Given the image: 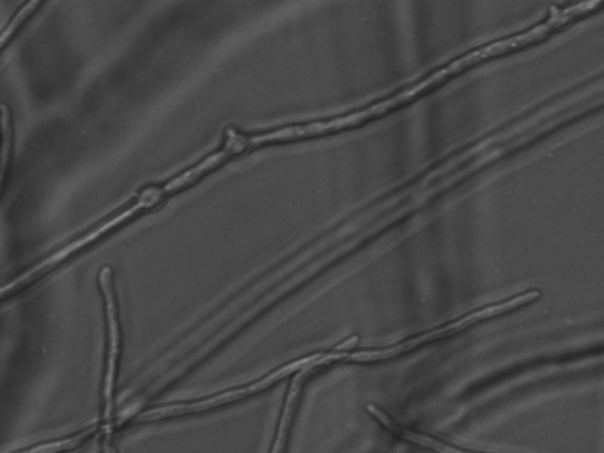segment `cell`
Instances as JSON below:
<instances>
[{"mask_svg": "<svg viewBox=\"0 0 604 453\" xmlns=\"http://www.w3.org/2000/svg\"><path fill=\"white\" fill-rule=\"evenodd\" d=\"M345 353L339 351L332 352H319L310 354L304 358L296 359V361L283 365L271 373L259 378V380L243 386L225 390L214 395L205 396L203 400L187 403H175L160 405L159 407L150 409L138 415L137 423L155 422L167 419L180 417V415L205 412L218 409L220 406L229 405L259 392L266 391L278 382L285 380V378L306 369L309 366L324 368L335 362L344 361Z\"/></svg>", "mask_w": 604, "mask_h": 453, "instance_id": "obj_1", "label": "cell"}, {"mask_svg": "<svg viewBox=\"0 0 604 453\" xmlns=\"http://www.w3.org/2000/svg\"><path fill=\"white\" fill-rule=\"evenodd\" d=\"M540 296L541 292L538 290H532L514 295L501 302H496V304L487 305L474 312H470L437 329L406 339L402 343L383 349L348 352L345 362L368 364L387 361V359L400 356L414 349H419L432 342H439L441 339L459 334L469 328L476 325L480 323V321L496 318L526 306L527 304H531V302L537 300Z\"/></svg>", "mask_w": 604, "mask_h": 453, "instance_id": "obj_2", "label": "cell"}, {"mask_svg": "<svg viewBox=\"0 0 604 453\" xmlns=\"http://www.w3.org/2000/svg\"><path fill=\"white\" fill-rule=\"evenodd\" d=\"M142 211H144V203L137 200L134 204H131L129 208H127V210L122 211L118 215L103 221L99 225L93 226L92 230L88 231L83 235L70 241L63 245V248L57 250L40 262H37L23 273L4 283L3 286H0V301L16 294L17 292L23 291L26 288L31 285L32 282L41 279L57 266H60V264L67 259L87 249L88 245L97 242L112 230L118 229L119 225L134 218Z\"/></svg>", "mask_w": 604, "mask_h": 453, "instance_id": "obj_3", "label": "cell"}, {"mask_svg": "<svg viewBox=\"0 0 604 453\" xmlns=\"http://www.w3.org/2000/svg\"><path fill=\"white\" fill-rule=\"evenodd\" d=\"M99 285L104 300L108 332L107 363L103 384V419L105 422V427L110 429L113 411V391H115L118 363L121 349V331L115 290H113L112 285V270L109 266L103 268L99 273Z\"/></svg>", "mask_w": 604, "mask_h": 453, "instance_id": "obj_4", "label": "cell"}, {"mask_svg": "<svg viewBox=\"0 0 604 453\" xmlns=\"http://www.w3.org/2000/svg\"><path fill=\"white\" fill-rule=\"evenodd\" d=\"M366 410L371 413L373 419L380 422L387 431L393 433L394 436L405 442H409L413 445H417L420 447L430 450L434 453H482V452L460 449L457 446H453L444 442H441L436 439H432L427 436V434L406 429L402 426L401 424L395 423L393 420L389 417V415L385 412H383L380 407L373 404H369L366 406Z\"/></svg>", "mask_w": 604, "mask_h": 453, "instance_id": "obj_5", "label": "cell"}, {"mask_svg": "<svg viewBox=\"0 0 604 453\" xmlns=\"http://www.w3.org/2000/svg\"><path fill=\"white\" fill-rule=\"evenodd\" d=\"M318 369V366H309L296 372L293 376L290 389L288 391L285 405H283L275 441L272 446L271 453H282L283 449H285L288 433L291 426L296 403L299 401L302 385H304L309 375L314 373Z\"/></svg>", "mask_w": 604, "mask_h": 453, "instance_id": "obj_6", "label": "cell"}, {"mask_svg": "<svg viewBox=\"0 0 604 453\" xmlns=\"http://www.w3.org/2000/svg\"><path fill=\"white\" fill-rule=\"evenodd\" d=\"M14 143V128L11 109L7 103L0 104V194L10 172Z\"/></svg>", "mask_w": 604, "mask_h": 453, "instance_id": "obj_7", "label": "cell"}, {"mask_svg": "<svg viewBox=\"0 0 604 453\" xmlns=\"http://www.w3.org/2000/svg\"><path fill=\"white\" fill-rule=\"evenodd\" d=\"M230 158L231 155L222 148L221 150L217 151L215 154L205 158L195 167L188 169L187 172L180 174L172 181H169L167 184L161 187L162 193L164 195H169L180 191L181 188L197 182L202 175L210 172V170L215 169L219 164L223 163Z\"/></svg>", "mask_w": 604, "mask_h": 453, "instance_id": "obj_8", "label": "cell"}, {"mask_svg": "<svg viewBox=\"0 0 604 453\" xmlns=\"http://www.w3.org/2000/svg\"><path fill=\"white\" fill-rule=\"evenodd\" d=\"M92 429L85 430L73 436L34 445L16 453H61L81 446L92 434Z\"/></svg>", "mask_w": 604, "mask_h": 453, "instance_id": "obj_9", "label": "cell"}, {"mask_svg": "<svg viewBox=\"0 0 604 453\" xmlns=\"http://www.w3.org/2000/svg\"><path fill=\"white\" fill-rule=\"evenodd\" d=\"M358 343V336H352L346 340L345 343L340 344L334 350L340 352H349V350H352Z\"/></svg>", "mask_w": 604, "mask_h": 453, "instance_id": "obj_10", "label": "cell"}]
</instances>
